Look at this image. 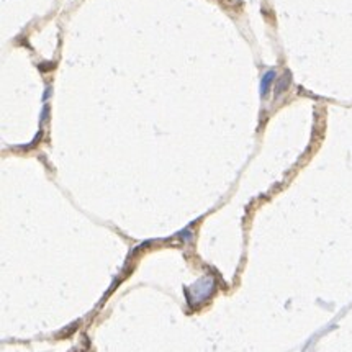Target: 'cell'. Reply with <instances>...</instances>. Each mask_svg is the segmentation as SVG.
<instances>
[{
    "mask_svg": "<svg viewBox=\"0 0 352 352\" xmlns=\"http://www.w3.org/2000/svg\"><path fill=\"white\" fill-rule=\"evenodd\" d=\"M288 85H290V74H285L284 77H282V79H279V82H277V89H275V93L277 95H280V93H284L287 89H288Z\"/></svg>",
    "mask_w": 352,
    "mask_h": 352,
    "instance_id": "cell-2",
    "label": "cell"
},
{
    "mask_svg": "<svg viewBox=\"0 0 352 352\" xmlns=\"http://www.w3.org/2000/svg\"><path fill=\"white\" fill-rule=\"evenodd\" d=\"M273 81H275V70H267V72L264 74L262 81H261V95L265 98L267 97V93L272 87Z\"/></svg>",
    "mask_w": 352,
    "mask_h": 352,
    "instance_id": "cell-1",
    "label": "cell"
}]
</instances>
